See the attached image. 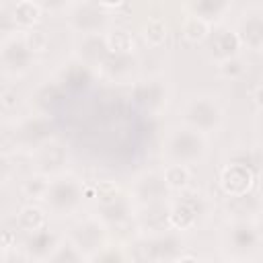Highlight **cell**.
Instances as JSON below:
<instances>
[{"label": "cell", "instance_id": "1", "mask_svg": "<svg viewBox=\"0 0 263 263\" xmlns=\"http://www.w3.org/2000/svg\"><path fill=\"white\" fill-rule=\"evenodd\" d=\"M160 150H162V158L166 160V164L191 166V164H199L208 158L210 140H208V136H203L183 123H177L164 132Z\"/></svg>", "mask_w": 263, "mask_h": 263}, {"label": "cell", "instance_id": "2", "mask_svg": "<svg viewBox=\"0 0 263 263\" xmlns=\"http://www.w3.org/2000/svg\"><path fill=\"white\" fill-rule=\"evenodd\" d=\"M181 123L203 134V136H212L218 134L224 123H226V109L220 103L218 97L210 95V92H195L189 95L181 109Z\"/></svg>", "mask_w": 263, "mask_h": 263}, {"label": "cell", "instance_id": "3", "mask_svg": "<svg viewBox=\"0 0 263 263\" xmlns=\"http://www.w3.org/2000/svg\"><path fill=\"white\" fill-rule=\"evenodd\" d=\"M222 251L232 263H255L261 253V226L255 220H228L222 230Z\"/></svg>", "mask_w": 263, "mask_h": 263}, {"label": "cell", "instance_id": "4", "mask_svg": "<svg viewBox=\"0 0 263 263\" xmlns=\"http://www.w3.org/2000/svg\"><path fill=\"white\" fill-rule=\"evenodd\" d=\"M185 253L183 238L175 230L156 232V234H138L129 242V261L132 263H173Z\"/></svg>", "mask_w": 263, "mask_h": 263}, {"label": "cell", "instance_id": "5", "mask_svg": "<svg viewBox=\"0 0 263 263\" xmlns=\"http://www.w3.org/2000/svg\"><path fill=\"white\" fill-rule=\"evenodd\" d=\"M84 197H86L84 183L78 177L64 173V175L49 179L41 201H43V208L47 210V214H51L55 218H68L82 208Z\"/></svg>", "mask_w": 263, "mask_h": 263}, {"label": "cell", "instance_id": "6", "mask_svg": "<svg viewBox=\"0 0 263 263\" xmlns=\"http://www.w3.org/2000/svg\"><path fill=\"white\" fill-rule=\"evenodd\" d=\"M212 214V199L199 189H185L168 201V228L175 232L193 230Z\"/></svg>", "mask_w": 263, "mask_h": 263}, {"label": "cell", "instance_id": "7", "mask_svg": "<svg viewBox=\"0 0 263 263\" xmlns=\"http://www.w3.org/2000/svg\"><path fill=\"white\" fill-rule=\"evenodd\" d=\"M111 16L99 2H72L66 4V25L82 35H105L111 29Z\"/></svg>", "mask_w": 263, "mask_h": 263}, {"label": "cell", "instance_id": "8", "mask_svg": "<svg viewBox=\"0 0 263 263\" xmlns=\"http://www.w3.org/2000/svg\"><path fill=\"white\" fill-rule=\"evenodd\" d=\"M14 140H16V150L33 154L37 148H41L45 142L53 140V121L49 115L43 113H27L18 117L14 123Z\"/></svg>", "mask_w": 263, "mask_h": 263}, {"label": "cell", "instance_id": "9", "mask_svg": "<svg viewBox=\"0 0 263 263\" xmlns=\"http://www.w3.org/2000/svg\"><path fill=\"white\" fill-rule=\"evenodd\" d=\"M171 88L162 76H144L134 80L129 99L146 115H160L168 105Z\"/></svg>", "mask_w": 263, "mask_h": 263}, {"label": "cell", "instance_id": "10", "mask_svg": "<svg viewBox=\"0 0 263 263\" xmlns=\"http://www.w3.org/2000/svg\"><path fill=\"white\" fill-rule=\"evenodd\" d=\"M66 238L88 259L109 242V228L92 214L76 220L66 232Z\"/></svg>", "mask_w": 263, "mask_h": 263}, {"label": "cell", "instance_id": "11", "mask_svg": "<svg viewBox=\"0 0 263 263\" xmlns=\"http://www.w3.org/2000/svg\"><path fill=\"white\" fill-rule=\"evenodd\" d=\"M35 55L21 37V31L0 43V72L8 78H23L35 66Z\"/></svg>", "mask_w": 263, "mask_h": 263}, {"label": "cell", "instance_id": "12", "mask_svg": "<svg viewBox=\"0 0 263 263\" xmlns=\"http://www.w3.org/2000/svg\"><path fill=\"white\" fill-rule=\"evenodd\" d=\"M129 199L134 201V205H148V203H158V201H168L171 199V191L164 183L162 171L150 168V171H142L134 177L132 185H129Z\"/></svg>", "mask_w": 263, "mask_h": 263}, {"label": "cell", "instance_id": "13", "mask_svg": "<svg viewBox=\"0 0 263 263\" xmlns=\"http://www.w3.org/2000/svg\"><path fill=\"white\" fill-rule=\"evenodd\" d=\"M234 31L242 47H247L253 53H259L263 49V6L261 4L245 6L238 14Z\"/></svg>", "mask_w": 263, "mask_h": 263}, {"label": "cell", "instance_id": "14", "mask_svg": "<svg viewBox=\"0 0 263 263\" xmlns=\"http://www.w3.org/2000/svg\"><path fill=\"white\" fill-rule=\"evenodd\" d=\"M68 148L64 142H60L58 138L45 142L41 148H37L31 154L33 160V173H39L47 179L64 175L66 166H68Z\"/></svg>", "mask_w": 263, "mask_h": 263}, {"label": "cell", "instance_id": "15", "mask_svg": "<svg viewBox=\"0 0 263 263\" xmlns=\"http://www.w3.org/2000/svg\"><path fill=\"white\" fill-rule=\"evenodd\" d=\"M210 45H208V55L214 64H220L224 60H230V58H236L240 55V39L234 31V27L230 25H216L212 27V33L208 37Z\"/></svg>", "mask_w": 263, "mask_h": 263}, {"label": "cell", "instance_id": "16", "mask_svg": "<svg viewBox=\"0 0 263 263\" xmlns=\"http://www.w3.org/2000/svg\"><path fill=\"white\" fill-rule=\"evenodd\" d=\"M259 175H255L251 168L240 166V164H232L226 162L220 171V189L228 195V197H240L253 191L255 183H257Z\"/></svg>", "mask_w": 263, "mask_h": 263}, {"label": "cell", "instance_id": "17", "mask_svg": "<svg viewBox=\"0 0 263 263\" xmlns=\"http://www.w3.org/2000/svg\"><path fill=\"white\" fill-rule=\"evenodd\" d=\"M62 236L58 232H53L51 228H41L37 232H31V234H23V240H21V251L23 255L33 261V263H43L51 253L53 249L60 245Z\"/></svg>", "mask_w": 263, "mask_h": 263}, {"label": "cell", "instance_id": "18", "mask_svg": "<svg viewBox=\"0 0 263 263\" xmlns=\"http://www.w3.org/2000/svg\"><path fill=\"white\" fill-rule=\"evenodd\" d=\"M109 53L111 51L107 47L105 35H82L74 43V55L72 58L97 74V70L103 66V62L107 60Z\"/></svg>", "mask_w": 263, "mask_h": 263}, {"label": "cell", "instance_id": "19", "mask_svg": "<svg viewBox=\"0 0 263 263\" xmlns=\"http://www.w3.org/2000/svg\"><path fill=\"white\" fill-rule=\"evenodd\" d=\"M168 201H158V203H148V205L136 208L134 222H136L140 234H156V232L171 230L168 228Z\"/></svg>", "mask_w": 263, "mask_h": 263}, {"label": "cell", "instance_id": "20", "mask_svg": "<svg viewBox=\"0 0 263 263\" xmlns=\"http://www.w3.org/2000/svg\"><path fill=\"white\" fill-rule=\"evenodd\" d=\"M138 70V58L136 53H109L103 66L97 70L99 76H103L109 82L125 84L132 82Z\"/></svg>", "mask_w": 263, "mask_h": 263}, {"label": "cell", "instance_id": "21", "mask_svg": "<svg viewBox=\"0 0 263 263\" xmlns=\"http://www.w3.org/2000/svg\"><path fill=\"white\" fill-rule=\"evenodd\" d=\"M55 80L60 82V86L64 90H72V92H82L86 88H90L92 80H95V72L90 68H86L84 64H80L78 60H68L62 64V68L58 70Z\"/></svg>", "mask_w": 263, "mask_h": 263}, {"label": "cell", "instance_id": "22", "mask_svg": "<svg viewBox=\"0 0 263 263\" xmlns=\"http://www.w3.org/2000/svg\"><path fill=\"white\" fill-rule=\"evenodd\" d=\"M134 212H136V205L134 201L129 199V195H121L117 197L113 203L109 205H103V208H97V218L109 228V230H115V228H123L125 224H129L134 220Z\"/></svg>", "mask_w": 263, "mask_h": 263}, {"label": "cell", "instance_id": "23", "mask_svg": "<svg viewBox=\"0 0 263 263\" xmlns=\"http://www.w3.org/2000/svg\"><path fill=\"white\" fill-rule=\"evenodd\" d=\"M64 95H66V90L60 86V82H58L55 78H51V80H43V82L31 92V105H33V111L51 117V113L62 105Z\"/></svg>", "mask_w": 263, "mask_h": 263}, {"label": "cell", "instance_id": "24", "mask_svg": "<svg viewBox=\"0 0 263 263\" xmlns=\"http://www.w3.org/2000/svg\"><path fill=\"white\" fill-rule=\"evenodd\" d=\"M230 10H232V2H228V0H193V2L185 4V12L203 18L212 27L220 25L222 18Z\"/></svg>", "mask_w": 263, "mask_h": 263}, {"label": "cell", "instance_id": "25", "mask_svg": "<svg viewBox=\"0 0 263 263\" xmlns=\"http://www.w3.org/2000/svg\"><path fill=\"white\" fill-rule=\"evenodd\" d=\"M47 210L39 203H25L16 210L14 214V222L18 226V230L23 234H31V232H37L41 228H47Z\"/></svg>", "mask_w": 263, "mask_h": 263}, {"label": "cell", "instance_id": "26", "mask_svg": "<svg viewBox=\"0 0 263 263\" xmlns=\"http://www.w3.org/2000/svg\"><path fill=\"white\" fill-rule=\"evenodd\" d=\"M10 14H12L16 29L27 31V29H33L39 25V21L43 16V6L35 0H18L16 4L10 6Z\"/></svg>", "mask_w": 263, "mask_h": 263}, {"label": "cell", "instance_id": "27", "mask_svg": "<svg viewBox=\"0 0 263 263\" xmlns=\"http://www.w3.org/2000/svg\"><path fill=\"white\" fill-rule=\"evenodd\" d=\"M228 214H230V220H255V222H259L261 201L257 195H253V191L247 195H240V197H230Z\"/></svg>", "mask_w": 263, "mask_h": 263}, {"label": "cell", "instance_id": "28", "mask_svg": "<svg viewBox=\"0 0 263 263\" xmlns=\"http://www.w3.org/2000/svg\"><path fill=\"white\" fill-rule=\"evenodd\" d=\"M105 41H107V47L111 53H136V49H138L136 35L127 27L111 25V29L105 33Z\"/></svg>", "mask_w": 263, "mask_h": 263}, {"label": "cell", "instance_id": "29", "mask_svg": "<svg viewBox=\"0 0 263 263\" xmlns=\"http://www.w3.org/2000/svg\"><path fill=\"white\" fill-rule=\"evenodd\" d=\"M210 33H212V25L210 23H205L203 18H199L195 14L185 12V16L181 21V35L189 43H203V41H208Z\"/></svg>", "mask_w": 263, "mask_h": 263}, {"label": "cell", "instance_id": "30", "mask_svg": "<svg viewBox=\"0 0 263 263\" xmlns=\"http://www.w3.org/2000/svg\"><path fill=\"white\" fill-rule=\"evenodd\" d=\"M140 35L150 47H158L168 37V25L162 16H148L140 27Z\"/></svg>", "mask_w": 263, "mask_h": 263}, {"label": "cell", "instance_id": "31", "mask_svg": "<svg viewBox=\"0 0 263 263\" xmlns=\"http://www.w3.org/2000/svg\"><path fill=\"white\" fill-rule=\"evenodd\" d=\"M228 162L247 166V168H251L255 175H259V168H261V148H259V144L232 148V150L228 152Z\"/></svg>", "mask_w": 263, "mask_h": 263}, {"label": "cell", "instance_id": "32", "mask_svg": "<svg viewBox=\"0 0 263 263\" xmlns=\"http://www.w3.org/2000/svg\"><path fill=\"white\" fill-rule=\"evenodd\" d=\"M162 171V177H164V183L168 187L171 193H181L185 189H189L191 185V173H189V166H183V164H164Z\"/></svg>", "mask_w": 263, "mask_h": 263}, {"label": "cell", "instance_id": "33", "mask_svg": "<svg viewBox=\"0 0 263 263\" xmlns=\"http://www.w3.org/2000/svg\"><path fill=\"white\" fill-rule=\"evenodd\" d=\"M43 263H86V257L66 236H62L60 245L53 249V253Z\"/></svg>", "mask_w": 263, "mask_h": 263}, {"label": "cell", "instance_id": "34", "mask_svg": "<svg viewBox=\"0 0 263 263\" xmlns=\"http://www.w3.org/2000/svg\"><path fill=\"white\" fill-rule=\"evenodd\" d=\"M121 195H123V191H121L119 185H115L113 181H99V183L92 185L88 197L95 199V205H97V208H103V205L113 203V201H115L117 197H121Z\"/></svg>", "mask_w": 263, "mask_h": 263}, {"label": "cell", "instance_id": "35", "mask_svg": "<svg viewBox=\"0 0 263 263\" xmlns=\"http://www.w3.org/2000/svg\"><path fill=\"white\" fill-rule=\"evenodd\" d=\"M86 263H132V261H129V255H127V251L123 247L107 242L101 251L90 255L86 259Z\"/></svg>", "mask_w": 263, "mask_h": 263}, {"label": "cell", "instance_id": "36", "mask_svg": "<svg viewBox=\"0 0 263 263\" xmlns=\"http://www.w3.org/2000/svg\"><path fill=\"white\" fill-rule=\"evenodd\" d=\"M21 37L23 41L27 43V47L31 49V53L37 58L41 53H45L49 49V35L39 29V27H33V29H27V31H21Z\"/></svg>", "mask_w": 263, "mask_h": 263}, {"label": "cell", "instance_id": "37", "mask_svg": "<svg viewBox=\"0 0 263 263\" xmlns=\"http://www.w3.org/2000/svg\"><path fill=\"white\" fill-rule=\"evenodd\" d=\"M47 183H49V179L47 177H43V175H39V173H31V175H27L23 181H21V191H23V195L25 197H29V199H43V193H45V189H47Z\"/></svg>", "mask_w": 263, "mask_h": 263}, {"label": "cell", "instance_id": "38", "mask_svg": "<svg viewBox=\"0 0 263 263\" xmlns=\"http://www.w3.org/2000/svg\"><path fill=\"white\" fill-rule=\"evenodd\" d=\"M21 240H23V232L18 230L14 218L12 220H2L0 222V245L10 251L14 247H21Z\"/></svg>", "mask_w": 263, "mask_h": 263}, {"label": "cell", "instance_id": "39", "mask_svg": "<svg viewBox=\"0 0 263 263\" xmlns=\"http://www.w3.org/2000/svg\"><path fill=\"white\" fill-rule=\"evenodd\" d=\"M218 66V74L226 80H238L245 76L247 72V62L242 60V55H236V58H230V60H224Z\"/></svg>", "mask_w": 263, "mask_h": 263}, {"label": "cell", "instance_id": "40", "mask_svg": "<svg viewBox=\"0 0 263 263\" xmlns=\"http://www.w3.org/2000/svg\"><path fill=\"white\" fill-rule=\"evenodd\" d=\"M16 150V140H14V127L12 123H0V154L8 156L10 152Z\"/></svg>", "mask_w": 263, "mask_h": 263}, {"label": "cell", "instance_id": "41", "mask_svg": "<svg viewBox=\"0 0 263 263\" xmlns=\"http://www.w3.org/2000/svg\"><path fill=\"white\" fill-rule=\"evenodd\" d=\"M14 33H18V29H16V25L12 21L10 8L8 6H0V43L6 41Z\"/></svg>", "mask_w": 263, "mask_h": 263}, {"label": "cell", "instance_id": "42", "mask_svg": "<svg viewBox=\"0 0 263 263\" xmlns=\"http://www.w3.org/2000/svg\"><path fill=\"white\" fill-rule=\"evenodd\" d=\"M16 103H18V95H16V90H12V88H6V90H0V105L4 107V109H14L16 107Z\"/></svg>", "mask_w": 263, "mask_h": 263}, {"label": "cell", "instance_id": "43", "mask_svg": "<svg viewBox=\"0 0 263 263\" xmlns=\"http://www.w3.org/2000/svg\"><path fill=\"white\" fill-rule=\"evenodd\" d=\"M10 171H12V168H10V160H8V156L0 154V185L8 181V177H10Z\"/></svg>", "mask_w": 263, "mask_h": 263}, {"label": "cell", "instance_id": "44", "mask_svg": "<svg viewBox=\"0 0 263 263\" xmlns=\"http://www.w3.org/2000/svg\"><path fill=\"white\" fill-rule=\"evenodd\" d=\"M173 263H201V259H197L195 255H189V253H183L181 257H177Z\"/></svg>", "mask_w": 263, "mask_h": 263}, {"label": "cell", "instance_id": "45", "mask_svg": "<svg viewBox=\"0 0 263 263\" xmlns=\"http://www.w3.org/2000/svg\"><path fill=\"white\" fill-rule=\"evenodd\" d=\"M6 257H8V251L0 245V263H6Z\"/></svg>", "mask_w": 263, "mask_h": 263}, {"label": "cell", "instance_id": "46", "mask_svg": "<svg viewBox=\"0 0 263 263\" xmlns=\"http://www.w3.org/2000/svg\"><path fill=\"white\" fill-rule=\"evenodd\" d=\"M212 263H232V261H228V259H220V261H212Z\"/></svg>", "mask_w": 263, "mask_h": 263}]
</instances>
